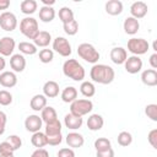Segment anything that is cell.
<instances>
[{"label":"cell","mask_w":157,"mask_h":157,"mask_svg":"<svg viewBox=\"0 0 157 157\" xmlns=\"http://www.w3.org/2000/svg\"><path fill=\"white\" fill-rule=\"evenodd\" d=\"M47 139H48V145H50V146H59L63 142V135L61 134L47 136Z\"/></svg>","instance_id":"b9f144b4"},{"label":"cell","mask_w":157,"mask_h":157,"mask_svg":"<svg viewBox=\"0 0 157 157\" xmlns=\"http://www.w3.org/2000/svg\"><path fill=\"white\" fill-rule=\"evenodd\" d=\"M29 157H49V152L45 148H37Z\"/></svg>","instance_id":"bcb514c9"},{"label":"cell","mask_w":157,"mask_h":157,"mask_svg":"<svg viewBox=\"0 0 157 157\" xmlns=\"http://www.w3.org/2000/svg\"><path fill=\"white\" fill-rule=\"evenodd\" d=\"M44 134L47 136H52V135H58V134H61V123L59 119L52 121V123H48L45 124V128H44Z\"/></svg>","instance_id":"f546056e"},{"label":"cell","mask_w":157,"mask_h":157,"mask_svg":"<svg viewBox=\"0 0 157 157\" xmlns=\"http://www.w3.org/2000/svg\"><path fill=\"white\" fill-rule=\"evenodd\" d=\"M0 27L6 32H12L17 27V17L10 11H4L0 15Z\"/></svg>","instance_id":"ba28073f"},{"label":"cell","mask_w":157,"mask_h":157,"mask_svg":"<svg viewBox=\"0 0 157 157\" xmlns=\"http://www.w3.org/2000/svg\"><path fill=\"white\" fill-rule=\"evenodd\" d=\"M141 81L144 85L155 87L157 86V71L153 69H147L141 72Z\"/></svg>","instance_id":"d6986e66"},{"label":"cell","mask_w":157,"mask_h":157,"mask_svg":"<svg viewBox=\"0 0 157 157\" xmlns=\"http://www.w3.org/2000/svg\"><path fill=\"white\" fill-rule=\"evenodd\" d=\"M92 109H93V103L88 98L75 99L72 103H70V113L77 117H83L91 113Z\"/></svg>","instance_id":"5b68a950"},{"label":"cell","mask_w":157,"mask_h":157,"mask_svg":"<svg viewBox=\"0 0 157 157\" xmlns=\"http://www.w3.org/2000/svg\"><path fill=\"white\" fill-rule=\"evenodd\" d=\"M63 72L66 77L74 81H82L86 76L85 67L76 59H67L63 64Z\"/></svg>","instance_id":"7a4b0ae2"},{"label":"cell","mask_w":157,"mask_h":157,"mask_svg":"<svg viewBox=\"0 0 157 157\" xmlns=\"http://www.w3.org/2000/svg\"><path fill=\"white\" fill-rule=\"evenodd\" d=\"M124 67H125L126 72H129L131 75L137 74L142 69V60L140 59V56H136V55L128 56V59L124 63Z\"/></svg>","instance_id":"30bf717a"},{"label":"cell","mask_w":157,"mask_h":157,"mask_svg":"<svg viewBox=\"0 0 157 157\" xmlns=\"http://www.w3.org/2000/svg\"><path fill=\"white\" fill-rule=\"evenodd\" d=\"M10 7V0H0V10H7Z\"/></svg>","instance_id":"681fc988"},{"label":"cell","mask_w":157,"mask_h":157,"mask_svg":"<svg viewBox=\"0 0 157 157\" xmlns=\"http://www.w3.org/2000/svg\"><path fill=\"white\" fill-rule=\"evenodd\" d=\"M117 140H118V144H119L120 146L126 147V146L131 145V142H132V135H131L129 131H120V132L118 134Z\"/></svg>","instance_id":"e575fe53"},{"label":"cell","mask_w":157,"mask_h":157,"mask_svg":"<svg viewBox=\"0 0 157 157\" xmlns=\"http://www.w3.org/2000/svg\"><path fill=\"white\" fill-rule=\"evenodd\" d=\"M123 2L119 0H109L105 2V12L110 16H118L123 12Z\"/></svg>","instance_id":"7402d4cb"},{"label":"cell","mask_w":157,"mask_h":157,"mask_svg":"<svg viewBox=\"0 0 157 157\" xmlns=\"http://www.w3.org/2000/svg\"><path fill=\"white\" fill-rule=\"evenodd\" d=\"M145 114L152 121H157V104H155V103L147 104L145 107Z\"/></svg>","instance_id":"74e56055"},{"label":"cell","mask_w":157,"mask_h":157,"mask_svg":"<svg viewBox=\"0 0 157 157\" xmlns=\"http://www.w3.org/2000/svg\"><path fill=\"white\" fill-rule=\"evenodd\" d=\"M150 65H151V67L155 70V69H157V53H153L151 56H150Z\"/></svg>","instance_id":"c3c4849f"},{"label":"cell","mask_w":157,"mask_h":157,"mask_svg":"<svg viewBox=\"0 0 157 157\" xmlns=\"http://www.w3.org/2000/svg\"><path fill=\"white\" fill-rule=\"evenodd\" d=\"M43 94L47 98H55L59 96V83L49 80L43 85Z\"/></svg>","instance_id":"ffe728a7"},{"label":"cell","mask_w":157,"mask_h":157,"mask_svg":"<svg viewBox=\"0 0 157 157\" xmlns=\"http://www.w3.org/2000/svg\"><path fill=\"white\" fill-rule=\"evenodd\" d=\"M10 66L13 72H22L26 67V59L22 54H12L10 56Z\"/></svg>","instance_id":"9a60e30c"},{"label":"cell","mask_w":157,"mask_h":157,"mask_svg":"<svg viewBox=\"0 0 157 157\" xmlns=\"http://www.w3.org/2000/svg\"><path fill=\"white\" fill-rule=\"evenodd\" d=\"M6 123H7V115H6V113H5V112L0 110V136L5 132Z\"/></svg>","instance_id":"f6af8a7d"},{"label":"cell","mask_w":157,"mask_h":157,"mask_svg":"<svg viewBox=\"0 0 157 157\" xmlns=\"http://www.w3.org/2000/svg\"><path fill=\"white\" fill-rule=\"evenodd\" d=\"M13 148L6 140L0 142V155H13Z\"/></svg>","instance_id":"60d3db41"},{"label":"cell","mask_w":157,"mask_h":157,"mask_svg":"<svg viewBox=\"0 0 157 157\" xmlns=\"http://www.w3.org/2000/svg\"><path fill=\"white\" fill-rule=\"evenodd\" d=\"M6 141L11 145L13 151H17L22 146V140H21V137L18 135H10L9 137H6Z\"/></svg>","instance_id":"ab89813d"},{"label":"cell","mask_w":157,"mask_h":157,"mask_svg":"<svg viewBox=\"0 0 157 157\" xmlns=\"http://www.w3.org/2000/svg\"><path fill=\"white\" fill-rule=\"evenodd\" d=\"M20 32L26 38L33 40L36 38V36L39 33L38 21L32 16H27V17L22 18L21 22H20Z\"/></svg>","instance_id":"3957f363"},{"label":"cell","mask_w":157,"mask_h":157,"mask_svg":"<svg viewBox=\"0 0 157 157\" xmlns=\"http://www.w3.org/2000/svg\"><path fill=\"white\" fill-rule=\"evenodd\" d=\"M52 42V36L49 32L47 31H39V33L36 36V38L33 39V44L38 48H47Z\"/></svg>","instance_id":"603a6c76"},{"label":"cell","mask_w":157,"mask_h":157,"mask_svg":"<svg viewBox=\"0 0 157 157\" xmlns=\"http://www.w3.org/2000/svg\"><path fill=\"white\" fill-rule=\"evenodd\" d=\"M38 58H39V61L43 63V64H49L53 61L54 59V52L52 49H42L39 50L38 53Z\"/></svg>","instance_id":"d590c367"},{"label":"cell","mask_w":157,"mask_h":157,"mask_svg":"<svg viewBox=\"0 0 157 157\" xmlns=\"http://www.w3.org/2000/svg\"><path fill=\"white\" fill-rule=\"evenodd\" d=\"M147 140L150 142V145L153 148H157V129H152L148 135H147Z\"/></svg>","instance_id":"7bdbcfd3"},{"label":"cell","mask_w":157,"mask_h":157,"mask_svg":"<svg viewBox=\"0 0 157 157\" xmlns=\"http://www.w3.org/2000/svg\"><path fill=\"white\" fill-rule=\"evenodd\" d=\"M53 49L54 52H56L59 55L67 58L71 55L72 49H71V44L69 43V40L65 37H56L53 40Z\"/></svg>","instance_id":"52a82bcc"},{"label":"cell","mask_w":157,"mask_h":157,"mask_svg":"<svg viewBox=\"0 0 157 157\" xmlns=\"http://www.w3.org/2000/svg\"><path fill=\"white\" fill-rule=\"evenodd\" d=\"M40 118H42L43 123L48 124V123H52V121L56 120V119H58V114H56V110H55L53 107L47 105V107H44V108L42 109V112H40Z\"/></svg>","instance_id":"4316f807"},{"label":"cell","mask_w":157,"mask_h":157,"mask_svg":"<svg viewBox=\"0 0 157 157\" xmlns=\"http://www.w3.org/2000/svg\"><path fill=\"white\" fill-rule=\"evenodd\" d=\"M56 156L58 157H75V152L70 147H64V148H60L58 151Z\"/></svg>","instance_id":"ee69618b"},{"label":"cell","mask_w":157,"mask_h":157,"mask_svg":"<svg viewBox=\"0 0 157 157\" xmlns=\"http://www.w3.org/2000/svg\"><path fill=\"white\" fill-rule=\"evenodd\" d=\"M16 48V42L12 37L5 36L0 39V55L1 56H11Z\"/></svg>","instance_id":"9c48e42d"},{"label":"cell","mask_w":157,"mask_h":157,"mask_svg":"<svg viewBox=\"0 0 157 157\" xmlns=\"http://www.w3.org/2000/svg\"><path fill=\"white\" fill-rule=\"evenodd\" d=\"M42 125H43V120L37 114H31L25 120V128H26V130L29 131V132H32V134H34L37 131H40Z\"/></svg>","instance_id":"8fae6325"},{"label":"cell","mask_w":157,"mask_h":157,"mask_svg":"<svg viewBox=\"0 0 157 157\" xmlns=\"http://www.w3.org/2000/svg\"><path fill=\"white\" fill-rule=\"evenodd\" d=\"M110 60L117 65H123L128 59V52L123 47H114L109 53Z\"/></svg>","instance_id":"4fadbf2b"},{"label":"cell","mask_w":157,"mask_h":157,"mask_svg":"<svg viewBox=\"0 0 157 157\" xmlns=\"http://www.w3.org/2000/svg\"><path fill=\"white\" fill-rule=\"evenodd\" d=\"M150 49V44L146 39L144 38H130L128 40V50L132 54V55H136V56H140V55H144L147 53V50Z\"/></svg>","instance_id":"8992f818"},{"label":"cell","mask_w":157,"mask_h":157,"mask_svg":"<svg viewBox=\"0 0 157 157\" xmlns=\"http://www.w3.org/2000/svg\"><path fill=\"white\" fill-rule=\"evenodd\" d=\"M12 103V94L6 90H0V105H10Z\"/></svg>","instance_id":"f35d334b"},{"label":"cell","mask_w":157,"mask_h":157,"mask_svg":"<svg viewBox=\"0 0 157 157\" xmlns=\"http://www.w3.org/2000/svg\"><path fill=\"white\" fill-rule=\"evenodd\" d=\"M123 28H124V32L126 34H130V36H134L137 33V31L140 29V22L139 20L129 16L124 20V23H123Z\"/></svg>","instance_id":"ac0fdd59"},{"label":"cell","mask_w":157,"mask_h":157,"mask_svg":"<svg viewBox=\"0 0 157 157\" xmlns=\"http://www.w3.org/2000/svg\"><path fill=\"white\" fill-rule=\"evenodd\" d=\"M29 105L34 112H42V109L47 107V97L44 94H34L31 98Z\"/></svg>","instance_id":"cb8c5ba5"},{"label":"cell","mask_w":157,"mask_h":157,"mask_svg":"<svg viewBox=\"0 0 157 157\" xmlns=\"http://www.w3.org/2000/svg\"><path fill=\"white\" fill-rule=\"evenodd\" d=\"M77 99V90L74 86H67L61 91V101L64 103H72Z\"/></svg>","instance_id":"484cf974"},{"label":"cell","mask_w":157,"mask_h":157,"mask_svg":"<svg viewBox=\"0 0 157 157\" xmlns=\"http://www.w3.org/2000/svg\"><path fill=\"white\" fill-rule=\"evenodd\" d=\"M65 141H66L67 146L74 150V148H78V147H82V146H83V144H85V137H83L81 134L76 132V131H71V132H69V134L66 135Z\"/></svg>","instance_id":"5bb4252c"},{"label":"cell","mask_w":157,"mask_h":157,"mask_svg":"<svg viewBox=\"0 0 157 157\" xmlns=\"http://www.w3.org/2000/svg\"><path fill=\"white\" fill-rule=\"evenodd\" d=\"M0 157H15L13 155H0Z\"/></svg>","instance_id":"f5cc1de1"},{"label":"cell","mask_w":157,"mask_h":157,"mask_svg":"<svg viewBox=\"0 0 157 157\" xmlns=\"http://www.w3.org/2000/svg\"><path fill=\"white\" fill-rule=\"evenodd\" d=\"M55 18V10L52 6H42L39 9V20L44 23H49Z\"/></svg>","instance_id":"d4e9b609"},{"label":"cell","mask_w":157,"mask_h":157,"mask_svg":"<svg viewBox=\"0 0 157 157\" xmlns=\"http://www.w3.org/2000/svg\"><path fill=\"white\" fill-rule=\"evenodd\" d=\"M80 92L83 97L91 98L96 93V87H94L93 82H91V81H82V83L80 86Z\"/></svg>","instance_id":"1f68e13d"},{"label":"cell","mask_w":157,"mask_h":157,"mask_svg":"<svg viewBox=\"0 0 157 157\" xmlns=\"http://www.w3.org/2000/svg\"><path fill=\"white\" fill-rule=\"evenodd\" d=\"M31 142L34 147L37 148H43L44 146L48 145V139H47V135L42 131H37L34 134H32V137H31Z\"/></svg>","instance_id":"f1b7e54d"},{"label":"cell","mask_w":157,"mask_h":157,"mask_svg":"<svg viewBox=\"0 0 157 157\" xmlns=\"http://www.w3.org/2000/svg\"><path fill=\"white\" fill-rule=\"evenodd\" d=\"M20 9H21V12L25 13V15H32L37 11L38 9V2L36 0H23L21 1L20 4Z\"/></svg>","instance_id":"83f0119b"},{"label":"cell","mask_w":157,"mask_h":157,"mask_svg":"<svg viewBox=\"0 0 157 157\" xmlns=\"http://www.w3.org/2000/svg\"><path fill=\"white\" fill-rule=\"evenodd\" d=\"M42 4H43V6H52L53 7L55 1L54 0H42Z\"/></svg>","instance_id":"f907efd6"},{"label":"cell","mask_w":157,"mask_h":157,"mask_svg":"<svg viewBox=\"0 0 157 157\" xmlns=\"http://www.w3.org/2000/svg\"><path fill=\"white\" fill-rule=\"evenodd\" d=\"M17 76L13 71H2L0 74V85L5 88H11L16 86Z\"/></svg>","instance_id":"e0dca14e"},{"label":"cell","mask_w":157,"mask_h":157,"mask_svg":"<svg viewBox=\"0 0 157 157\" xmlns=\"http://www.w3.org/2000/svg\"><path fill=\"white\" fill-rule=\"evenodd\" d=\"M18 50L22 55H34L37 53V47L31 42H20L18 43Z\"/></svg>","instance_id":"4dcf8cb0"},{"label":"cell","mask_w":157,"mask_h":157,"mask_svg":"<svg viewBox=\"0 0 157 157\" xmlns=\"http://www.w3.org/2000/svg\"><path fill=\"white\" fill-rule=\"evenodd\" d=\"M64 124L70 130H77L82 126L83 119H82V117H77V115H74L71 113H67L64 117Z\"/></svg>","instance_id":"2e32d148"},{"label":"cell","mask_w":157,"mask_h":157,"mask_svg":"<svg viewBox=\"0 0 157 157\" xmlns=\"http://www.w3.org/2000/svg\"><path fill=\"white\" fill-rule=\"evenodd\" d=\"M104 125V119L101 114H91L87 119V128L91 131H98L103 128Z\"/></svg>","instance_id":"44dd1931"},{"label":"cell","mask_w":157,"mask_h":157,"mask_svg":"<svg viewBox=\"0 0 157 157\" xmlns=\"http://www.w3.org/2000/svg\"><path fill=\"white\" fill-rule=\"evenodd\" d=\"M5 66H6V61H5L4 56H1V55H0V72L5 69Z\"/></svg>","instance_id":"816d5d0a"},{"label":"cell","mask_w":157,"mask_h":157,"mask_svg":"<svg viewBox=\"0 0 157 157\" xmlns=\"http://www.w3.org/2000/svg\"><path fill=\"white\" fill-rule=\"evenodd\" d=\"M96 157H114V151L112 147L104 151H98L96 152Z\"/></svg>","instance_id":"7dc6e473"},{"label":"cell","mask_w":157,"mask_h":157,"mask_svg":"<svg viewBox=\"0 0 157 157\" xmlns=\"http://www.w3.org/2000/svg\"><path fill=\"white\" fill-rule=\"evenodd\" d=\"M59 20L63 22V25L75 20L74 18V11L70 7H67V6H63L59 10Z\"/></svg>","instance_id":"d6a6232c"},{"label":"cell","mask_w":157,"mask_h":157,"mask_svg":"<svg viewBox=\"0 0 157 157\" xmlns=\"http://www.w3.org/2000/svg\"><path fill=\"white\" fill-rule=\"evenodd\" d=\"M93 146L96 148V152H98V151H104V150L110 148L112 147V142L107 137H98V139L94 140Z\"/></svg>","instance_id":"836d02e7"},{"label":"cell","mask_w":157,"mask_h":157,"mask_svg":"<svg viewBox=\"0 0 157 157\" xmlns=\"http://www.w3.org/2000/svg\"><path fill=\"white\" fill-rule=\"evenodd\" d=\"M77 54L81 59H83L87 63L91 64H97L99 60V53L98 50L94 48V45H92L91 43H81L77 47Z\"/></svg>","instance_id":"277c9868"},{"label":"cell","mask_w":157,"mask_h":157,"mask_svg":"<svg viewBox=\"0 0 157 157\" xmlns=\"http://www.w3.org/2000/svg\"><path fill=\"white\" fill-rule=\"evenodd\" d=\"M90 77L93 82L101 85H109L115 78L114 69L105 64H94L90 70Z\"/></svg>","instance_id":"6da1fadb"},{"label":"cell","mask_w":157,"mask_h":157,"mask_svg":"<svg viewBox=\"0 0 157 157\" xmlns=\"http://www.w3.org/2000/svg\"><path fill=\"white\" fill-rule=\"evenodd\" d=\"M147 11H148L147 4L144 2V1H135V2H132L131 6H130L131 17H134V18H136V20L144 18V17L147 15Z\"/></svg>","instance_id":"7c38bea8"},{"label":"cell","mask_w":157,"mask_h":157,"mask_svg":"<svg viewBox=\"0 0 157 157\" xmlns=\"http://www.w3.org/2000/svg\"><path fill=\"white\" fill-rule=\"evenodd\" d=\"M63 28H64V32L69 36H75L77 32H78V23L76 20H72L67 23H64L63 25Z\"/></svg>","instance_id":"8d00e7d4"}]
</instances>
